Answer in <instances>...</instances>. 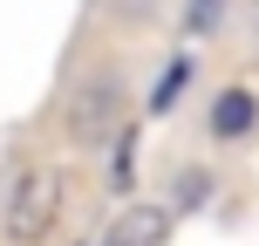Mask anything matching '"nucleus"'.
Returning <instances> with one entry per match:
<instances>
[{
	"label": "nucleus",
	"instance_id": "nucleus-1",
	"mask_svg": "<svg viewBox=\"0 0 259 246\" xmlns=\"http://www.w3.org/2000/svg\"><path fill=\"white\" fill-rule=\"evenodd\" d=\"M62 198H68L62 171H55V164H27L21 178H14V192H7L0 233H7L14 246H41L55 226H62Z\"/></svg>",
	"mask_w": 259,
	"mask_h": 246
},
{
	"label": "nucleus",
	"instance_id": "nucleus-2",
	"mask_svg": "<svg viewBox=\"0 0 259 246\" xmlns=\"http://www.w3.org/2000/svg\"><path fill=\"white\" fill-rule=\"evenodd\" d=\"M164 233H170L164 205H123V219H109V233L96 246H164Z\"/></svg>",
	"mask_w": 259,
	"mask_h": 246
},
{
	"label": "nucleus",
	"instance_id": "nucleus-3",
	"mask_svg": "<svg viewBox=\"0 0 259 246\" xmlns=\"http://www.w3.org/2000/svg\"><path fill=\"white\" fill-rule=\"evenodd\" d=\"M252 123H259V96L252 89H219V96H211V137H219V144L252 137Z\"/></svg>",
	"mask_w": 259,
	"mask_h": 246
},
{
	"label": "nucleus",
	"instance_id": "nucleus-4",
	"mask_svg": "<svg viewBox=\"0 0 259 246\" xmlns=\"http://www.w3.org/2000/svg\"><path fill=\"white\" fill-rule=\"evenodd\" d=\"M109 117H116V82H89V89L68 96V130L75 137H103Z\"/></svg>",
	"mask_w": 259,
	"mask_h": 246
},
{
	"label": "nucleus",
	"instance_id": "nucleus-5",
	"mask_svg": "<svg viewBox=\"0 0 259 246\" xmlns=\"http://www.w3.org/2000/svg\"><path fill=\"white\" fill-rule=\"evenodd\" d=\"M191 68H198L191 55H178V62H170L164 76H157V89H150V117H164V110H170V103L184 96V82H191Z\"/></svg>",
	"mask_w": 259,
	"mask_h": 246
},
{
	"label": "nucleus",
	"instance_id": "nucleus-6",
	"mask_svg": "<svg viewBox=\"0 0 259 246\" xmlns=\"http://www.w3.org/2000/svg\"><path fill=\"white\" fill-rule=\"evenodd\" d=\"M130 178H137V137H130V130H123V144H116V164H109V185H116V192H123Z\"/></svg>",
	"mask_w": 259,
	"mask_h": 246
},
{
	"label": "nucleus",
	"instance_id": "nucleus-7",
	"mask_svg": "<svg viewBox=\"0 0 259 246\" xmlns=\"http://www.w3.org/2000/svg\"><path fill=\"white\" fill-rule=\"evenodd\" d=\"M219 14H225V0H191V7H184V27L205 34V27H219Z\"/></svg>",
	"mask_w": 259,
	"mask_h": 246
},
{
	"label": "nucleus",
	"instance_id": "nucleus-8",
	"mask_svg": "<svg viewBox=\"0 0 259 246\" xmlns=\"http://www.w3.org/2000/svg\"><path fill=\"white\" fill-rule=\"evenodd\" d=\"M103 7H116V14H130V21H143V14H157V0H103Z\"/></svg>",
	"mask_w": 259,
	"mask_h": 246
},
{
	"label": "nucleus",
	"instance_id": "nucleus-9",
	"mask_svg": "<svg viewBox=\"0 0 259 246\" xmlns=\"http://www.w3.org/2000/svg\"><path fill=\"white\" fill-rule=\"evenodd\" d=\"M252 7H259V0H252Z\"/></svg>",
	"mask_w": 259,
	"mask_h": 246
}]
</instances>
